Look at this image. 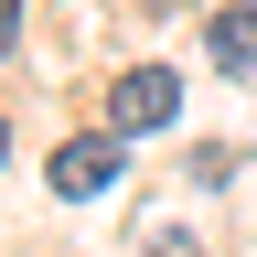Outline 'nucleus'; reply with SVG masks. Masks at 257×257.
Here are the masks:
<instances>
[{
    "mask_svg": "<svg viewBox=\"0 0 257 257\" xmlns=\"http://www.w3.org/2000/svg\"><path fill=\"white\" fill-rule=\"evenodd\" d=\"M107 118L118 128H172L182 118V75H172V64H128L118 96H107Z\"/></svg>",
    "mask_w": 257,
    "mask_h": 257,
    "instance_id": "nucleus-1",
    "label": "nucleus"
},
{
    "mask_svg": "<svg viewBox=\"0 0 257 257\" xmlns=\"http://www.w3.org/2000/svg\"><path fill=\"white\" fill-rule=\"evenodd\" d=\"M0 150H11V128H0Z\"/></svg>",
    "mask_w": 257,
    "mask_h": 257,
    "instance_id": "nucleus-6",
    "label": "nucleus"
},
{
    "mask_svg": "<svg viewBox=\"0 0 257 257\" xmlns=\"http://www.w3.org/2000/svg\"><path fill=\"white\" fill-rule=\"evenodd\" d=\"M140 257H204V246H193V236H182V225H161V236H150Z\"/></svg>",
    "mask_w": 257,
    "mask_h": 257,
    "instance_id": "nucleus-4",
    "label": "nucleus"
},
{
    "mask_svg": "<svg viewBox=\"0 0 257 257\" xmlns=\"http://www.w3.org/2000/svg\"><path fill=\"white\" fill-rule=\"evenodd\" d=\"M11 32H22V0H0V64H11Z\"/></svg>",
    "mask_w": 257,
    "mask_h": 257,
    "instance_id": "nucleus-5",
    "label": "nucleus"
},
{
    "mask_svg": "<svg viewBox=\"0 0 257 257\" xmlns=\"http://www.w3.org/2000/svg\"><path fill=\"white\" fill-rule=\"evenodd\" d=\"M118 172H128V140H64V150H54V193H75V204L107 193Z\"/></svg>",
    "mask_w": 257,
    "mask_h": 257,
    "instance_id": "nucleus-2",
    "label": "nucleus"
},
{
    "mask_svg": "<svg viewBox=\"0 0 257 257\" xmlns=\"http://www.w3.org/2000/svg\"><path fill=\"white\" fill-rule=\"evenodd\" d=\"M214 64H225V75H257V0L214 11Z\"/></svg>",
    "mask_w": 257,
    "mask_h": 257,
    "instance_id": "nucleus-3",
    "label": "nucleus"
}]
</instances>
